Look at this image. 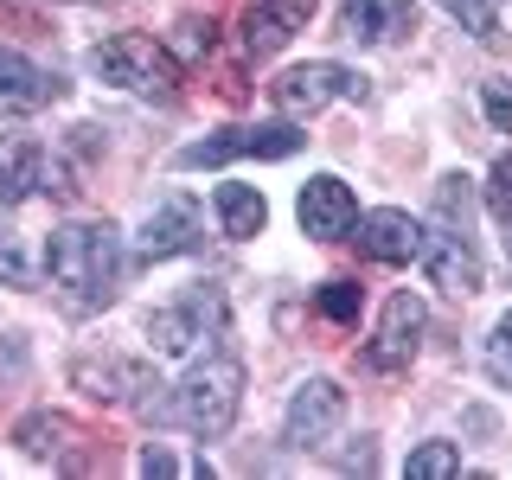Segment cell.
<instances>
[{"mask_svg":"<svg viewBox=\"0 0 512 480\" xmlns=\"http://www.w3.org/2000/svg\"><path fill=\"white\" fill-rule=\"evenodd\" d=\"M122 269H128L122 231L109 218H96V224H58V231L45 237V276H52L77 308H103V301H116Z\"/></svg>","mask_w":512,"mask_h":480,"instance_id":"obj_1","label":"cell"},{"mask_svg":"<svg viewBox=\"0 0 512 480\" xmlns=\"http://www.w3.org/2000/svg\"><path fill=\"white\" fill-rule=\"evenodd\" d=\"M237 410H244V365H237L231 352H212L205 365H192L180 378V391H173V404H167V416L180 429H192L199 442L231 436Z\"/></svg>","mask_w":512,"mask_h":480,"instance_id":"obj_2","label":"cell"},{"mask_svg":"<svg viewBox=\"0 0 512 480\" xmlns=\"http://www.w3.org/2000/svg\"><path fill=\"white\" fill-rule=\"evenodd\" d=\"M90 71L116 90H135V96H173V84H180L173 52L160 39H148V32H116V39H103L90 52Z\"/></svg>","mask_w":512,"mask_h":480,"instance_id":"obj_3","label":"cell"},{"mask_svg":"<svg viewBox=\"0 0 512 480\" xmlns=\"http://www.w3.org/2000/svg\"><path fill=\"white\" fill-rule=\"evenodd\" d=\"M301 128L288 122H269V128H224V135H205V141H186L180 154H173V167L180 173H199V167H224V160H288L301 154Z\"/></svg>","mask_w":512,"mask_h":480,"instance_id":"obj_4","label":"cell"},{"mask_svg":"<svg viewBox=\"0 0 512 480\" xmlns=\"http://www.w3.org/2000/svg\"><path fill=\"white\" fill-rule=\"evenodd\" d=\"M365 77L346 71V64L333 58H314V64H295V71H282L276 84H269V96H276V109H288V116H314V109L340 103V96H359Z\"/></svg>","mask_w":512,"mask_h":480,"instance_id":"obj_5","label":"cell"},{"mask_svg":"<svg viewBox=\"0 0 512 480\" xmlns=\"http://www.w3.org/2000/svg\"><path fill=\"white\" fill-rule=\"evenodd\" d=\"M205 333H224V295L218 288H192L180 308L148 314V340H154V352H167V359L205 346Z\"/></svg>","mask_w":512,"mask_h":480,"instance_id":"obj_6","label":"cell"},{"mask_svg":"<svg viewBox=\"0 0 512 480\" xmlns=\"http://www.w3.org/2000/svg\"><path fill=\"white\" fill-rule=\"evenodd\" d=\"M340 416H346V391L333 378H308L295 397H288L282 442L288 448H327V436L340 429Z\"/></svg>","mask_w":512,"mask_h":480,"instance_id":"obj_7","label":"cell"},{"mask_svg":"<svg viewBox=\"0 0 512 480\" xmlns=\"http://www.w3.org/2000/svg\"><path fill=\"white\" fill-rule=\"evenodd\" d=\"M423 263H429V282L448 288V295H474L480 288V256H474V231L436 218V231H423Z\"/></svg>","mask_w":512,"mask_h":480,"instance_id":"obj_8","label":"cell"},{"mask_svg":"<svg viewBox=\"0 0 512 480\" xmlns=\"http://www.w3.org/2000/svg\"><path fill=\"white\" fill-rule=\"evenodd\" d=\"M416 340H423V301L404 288V295L384 301V320H378V340L365 346V365L372 372H404L416 359Z\"/></svg>","mask_w":512,"mask_h":480,"instance_id":"obj_9","label":"cell"},{"mask_svg":"<svg viewBox=\"0 0 512 480\" xmlns=\"http://www.w3.org/2000/svg\"><path fill=\"white\" fill-rule=\"evenodd\" d=\"M301 231L320 237V244H340V237L359 224V199H352V186L346 180H333V173H320V180L301 186Z\"/></svg>","mask_w":512,"mask_h":480,"instance_id":"obj_10","label":"cell"},{"mask_svg":"<svg viewBox=\"0 0 512 480\" xmlns=\"http://www.w3.org/2000/svg\"><path fill=\"white\" fill-rule=\"evenodd\" d=\"M199 237H205L199 205H192L186 192H173V199H160L148 212V224H141V256H148V263H160V256H186Z\"/></svg>","mask_w":512,"mask_h":480,"instance_id":"obj_11","label":"cell"},{"mask_svg":"<svg viewBox=\"0 0 512 480\" xmlns=\"http://www.w3.org/2000/svg\"><path fill=\"white\" fill-rule=\"evenodd\" d=\"M308 20H314V0H256L244 13V52L250 58L282 52L295 32H308Z\"/></svg>","mask_w":512,"mask_h":480,"instance_id":"obj_12","label":"cell"},{"mask_svg":"<svg viewBox=\"0 0 512 480\" xmlns=\"http://www.w3.org/2000/svg\"><path fill=\"white\" fill-rule=\"evenodd\" d=\"M352 231L372 263H423V224L410 212H365Z\"/></svg>","mask_w":512,"mask_h":480,"instance_id":"obj_13","label":"cell"},{"mask_svg":"<svg viewBox=\"0 0 512 480\" xmlns=\"http://www.w3.org/2000/svg\"><path fill=\"white\" fill-rule=\"evenodd\" d=\"M58 77L52 71H39L32 58L20 52H7L0 45V116H32V109H45V103H58Z\"/></svg>","mask_w":512,"mask_h":480,"instance_id":"obj_14","label":"cell"},{"mask_svg":"<svg viewBox=\"0 0 512 480\" xmlns=\"http://www.w3.org/2000/svg\"><path fill=\"white\" fill-rule=\"evenodd\" d=\"M397 32H416L410 0H346L340 7V39L352 45H384Z\"/></svg>","mask_w":512,"mask_h":480,"instance_id":"obj_15","label":"cell"},{"mask_svg":"<svg viewBox=\"0 0 512 480\" xmlns=\"http://www.w3.org/2000/svg\"><path fill=\"white\" fill-rule=\"evenodd\" d=\"M45 186V148L32 135H7L0 141V205H26Z\"/></svg>","mask_w":512,"mask_h":480,"instance_id":"obj_16","label":"cell"},{"mask_svg":"<svg viewBox=\"0 0 512 480\" xmlns=\"http://www.w3.org/2000/svg\"><path fill=\"white\" fill-rule=\"evenodd\" d=\"M77 384H84L90 397H109V404H128V391H160V378L148 365H128V359H84L77 365Z\"/></svg>","mask_w":512,"mask_h":480,"instance_id":"obj_17","label":"cell"},{"mask_svg":"<svg viewBox=\"0 0 512 480\" xmlns=\"http://www.w3.org/2000/svg\"><path fill=\"white\" fill-rule=\"evenodd\" d=\"M218 224L224 237H256L269 224V205L256 186H218Z\"/></svg>","mask_w":512,"mask_h":480,"instance_id":"obj_18","label":"cell"},{"mask_svg":"<svg viewBox=\"0 0 512 480\" xmlns=\"http://www.w3.org/2000/svg\"><path fill=\"white\" fill-rule=\"evenodd\" d=\"M13 442H20L32 461H52L64 442H77V429L64 423V416H45V410H39V416H26V423L13 429Z\"/></svg>","mask_w":512,"mask_h":480,"instance_id":"obj_19","label":"cell"},{"mask_svg":"<svg viewBox=\"0 0 512 480\" xmlns=\"http://www.w3.org/2000/svg\"><path fill=\"white\" fill-rule=\"evenodd\" d=\"M404 474H410V480H455V474H461L455 442H423V448H410Z\"/></svg>","mask_w":512,"mask_h":480,"instance_id":"obj_20","label":"cell"},{"mask_svg":"<svg viewBox=\"0 0 512 480\" xmlns=\"http://www.w3.org/2000/svg\"><path fill=\"white\" fill-rule=\"evenodd\" d=\"M448 20H461V32H474V39H493L500 32V0H436Z\"/></svg>","mask_w":512,"mask_h":480,"instance_id":"obj_21","label":"cell"},{"mask_svg":"<svg viewBox=\"0 0 512 480\" xmlns=\"http://www.w3.org/2000/svg\"><path fill=\"white\" fill-rule=\"evenodd\" d=\"M320 314L340 320V327H352V320H359V282H327V288H320Z\"/></svg>","mask_w":512,"mask_h":480,"instance_id":"obj_22","label":"cell"},{"mask_svg":"<svg viewBox=\"0 0 512 480\" xmlns=\"http://www.w3.org/2000/svg\"><path fill=\"white\" fill-rule=\"evenodd\" d=\"M487 378L493 384H512V314L493 327V340H487Z\"/></svg>","mask_w":512,"mask_h":480,"instance_id":"obj_23","label":"cell"},{"mask_svg":"<svg viewBox=\"0 0 512 480\" xmlns=\"http://www.w3.org/2000/svg\"><path fill=\"white\" fill-rule=\"evenodd\" d=\"M480 103H487V122L500 128V135H512V84H500V77H493V84L480 90Z\"/></svg>","mask_w":512,"mask_h":480,"instance_id":"obj_24","label":"cell"},{"mask_svg":"<svg viewBox=\"0 0 512 480\" xmlns=\"http://www.w3.org/2000/svg\"><path fill=\"white\" fill-rule=\"evenodd\" d=\"M487 205H493V212H512V154L500 160V167H493V180H487Z\"/></svg>","mask_w":512,"mask_h":480,"instance_id":"obj_25","label":"cell"},{"mask_svg":"<svg viewBox=\"0 0 512 480\" xmlns=\"http://www.w3.org/2000/svg\"><path fill=\"white\" fill-rule=\"evenodd\" d=\"M0 282H13V288H26V263H20V244H13L7 231H0Z\"/></svg>","mask_w":512,"mask_h":480,"instance_id":"obj_26","label":"cell"},{"mask_svg":"<svg viewBox=\"0 0 512 480\" xmlns=\"http://www.w3.org/2000/svg\"><path fill=\"white\" fill-rule=\"evenodd\" d=\"M141 474H180V461L167 448H141Z\"/></svg>","mask_w":512,"mask_h":480,"instance_id":"obj_27","label":"cell"},{"mask_svg":"<svg viewBox=\"0 0 512 480\" xmlns=\"http://www.w3.org/2000/svg\"><path fill=\"white\" fill-rule=\"evenodd\" d=\"M506 263H512V212H506Z\"/></svg>","mask_w":512,"mask_h":480,"instance_id":"obj_28","label":"cell"}]
</instances>
